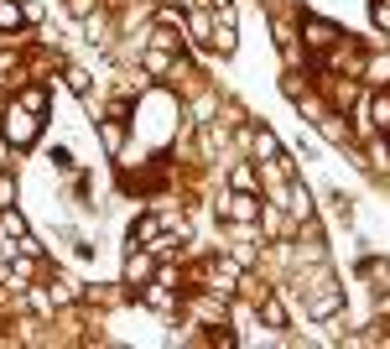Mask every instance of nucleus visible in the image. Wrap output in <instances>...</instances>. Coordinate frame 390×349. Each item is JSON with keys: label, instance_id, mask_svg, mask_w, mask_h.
Masks as SVG:
<instances>
[{"label": "nucleus", "instance_id": "obj_1", "mask_svg": "<svg viewBox=\"0 0 390 349\" xmlns=\"http://www.w3.org/2000/svg\"><path fill=\"white\" fill-rule=\"evenodd\" d=\"M219 52H234V6H219V16H213V37H208Z\"/></svg>", "mask_w": 390, "mask_h": 349}, {"label": "nucleus", "instance_id": "obj_2", "mask_svg": "<svg viewBox=\"0 0 390 349\" xmlns=\"http://www.w3.org/2000/svg\"><path fill=\"white\" fill-rule=\"evenodd\" d=\"M6 136L16 141V146H26V141L37 136V120L26 115V110H11V115H6Z\"/></svg>", "mask_w": 390, "mask_h": 349}, {"label": "nucleus", "instance_id": "obj_3", "mask_svg": "<svg viewBox=\"0 0 390 349\" xmlns=\"http://www.w3.org/2000/svg\"><path fill=\"white\" fill-rule=\"evenodd\" d=\"M224 214H229V219H255V198L250 193H234L229 204H224Z\"/></svg>", "mask_w": 390, "mask_h": 349}, {"label": "nucleus", "instance_id": "obj_4", "mask_svg": "<svg viewBox=\"0 0 390 349\" xmlns=\"http://www.w3.org/2000/svg\"><path fill=\"white\" fill-rule=\"evenodd\" d=\"M260 318H265L271 329H281V324H287V307H281L276 298H265V302H260Z\"/></svg>", "mask_w": 390, "mask_h": 349}, {"label": "nucleus", "instance_id": "obj_5", "mask_svg": "<svg viewBox=\"0 0 390 349\" xmlns=\"http://www.w3.org/2000/svg\"><path fill=\"white\" fill-rule=\"evenodd\" d=\"M125 276L130 281H146V276H151V256H130L125 261Z\"/></svg>", "mask_w": 390, "mask_h": 349}, {"label": "nucleus", "instance_id": "obj_6", "mask_svg": "<svg viewBox=\"0 0 390 349\" xmlns=\"http://www.w3.org/2000/svg\"><path fill=\"white\" fill-rule=\"evenodd\" d=\"M307 42H313V47H328V42H333V26H322V21H307Z\"/></svg>", "mask_w": 390, "mask_h": 349}, {"label": "nucleus", "instance_id": "obj_7", "mask_svg": "<svg viewBox=\"0 0 390 349\" xmlns=\"http://www.w3.org/2000/svg\"><path fill=\"white\" fill-rule=\"evenodd\" d=\"M0 235H16V240H26V224H21V214H0Z\"/></svg>", "mask_w": 390, "mask_h": 349}, {"label": "nucleus", "instance_id": "obj_8", "mask_svg": "<svg viewBox=\"0 0 390 349\" xmlns=\"http://www.w3.org/2000/svg\"><path fill=\"white\" fill-rule=\"evenodd\" d=\"M276 152H281V146H276V136H271V130H260V136H255V157L265 162V157H276Z\"/></svg>", "mask_w": 390, "mask_h": 349}, {"label": "nucleus", "instance_id": "obj_9", "mask_svg": "<svg viewBox=\"0 0 390 349\" xmlns=\"http://www.w3.org/2000/svg\"><path fill=\"white\" fill-rule=\"evenodd\" d=\"M0 26H21V6H11V0H0Z\"/></svg>", "mask_w": 390, "mask_h": 349}, {"label": "nucleus", "instance_id": "obj_10", "mask_svg": "<svg viewBox=\"0 0 390 349\" xmlns=\"http://www.w3.org/2000/svg\"><path fill=\"white\" fill-rule=\"evenodd\" d=\"M375 26H380V32H390V0H375Z\"/></svg>", "mask_w": 390, "mask_h": 349}, {"label": "nucleus", "instance_id": "obj_11", "mask_svg": "<svg viewBox=\"0 0 390 349\" xmlns=\"http://www.w3.org/2000/svg\"><path fill=\"white\" fill-rule=\"evenodd\" d=\"M370 78H375V84H390V63L375 58V63H370Z\"/></svg>", "mask_w": 390, "mask_h": 349}, {"label": "nucleus", "instance_id": "obj_12", "mask_svg": "<svg viewBox=\"0 0 390 349\" xmlns=\"http://www.w3.org/2000/svg\"><path fill=\"white\" fill-rule=\"evenodd\" d=\"M375 125L390 130V99H375Z\"/></svg>", "mask_w": 390, "mask_h": 349}, {"label": "nucleus", "instance_id": "obj_13", "mask_svg": "<svg viewBox=\"0 0 390 349\" xmlns=\"http://www.w3.org/2000/svg\"><path fill=\"white\" fill-rule=\"evenodd\" d=\"M146 68H151V73H167L172 63H167V52H146Z\"/></svg>", "mask_w": 390, "mask_h": 349}, {"label": "nucleus", "instance_id": "obj_14", "mask_svg": "<svg viewBox=\"0 0 390 349\" xmlns=\"http://www.w3.org/2000/svg\"><path fill=\"white\" fill-rule=\"evenodd\" d=\"M156 235H161L156 219H141V224H136V240H156Z\"/></svg>", "mask_w": 390, "mask_h": 349}, {"label": "nucleus", "instance_id": "obj_15", "mask_svg": "<svg viewBox=\"0 0 390 349\" xmlns=\"http://www.w3.org/2000/svg\"><path fill=\"white\" fill-rule=\"evenodd\" d=\"M104 37H110V26H104L99 16H89V42H104Z\"/></svg>", "mask_w": 390, "mask_h": 349}, {"label": "nucleus", "instance_id": "obj_16", "mask_svg": "<svg viewBox=\"0 0 390 349\" xmlns=\"http://www.w3.org/2000/svg\"><path fill=\"white\" fill-rule=\"evenodd\" d=\"M120 141H125V130H120V125H104V146H110V152H120Z\"/></svg>", "mask_w": 390, "mask_h": 349}, {"label": "nucleus", "instance_id": "obj_17", "mask_svg": "<svg viewBox=\"0 0 390 349\" xmlns=\"http://www.w3.org/2000/svg\"><path fill=\"white\" fill-rule=\"evenodd\" d=\"M68 6L78 11V16H89V6H94V0H68Z\"/></svg>", "mask_w": 390, "mask_h": 349}]
</instances>
